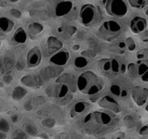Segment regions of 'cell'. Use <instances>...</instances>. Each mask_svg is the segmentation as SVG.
<instances>
[{
    "label": "cell",
    "instance_id": "obj_1",
    "mask_svg": "<svg viewBox=\"0 0 148 139\" xmlns=\"http://www.w3.org/2000/svg\"><path fill=\"white\" fill-rule=\"evenodd\" d=\"M104 87V82L92 71L82 73L77 80V87L82 94L93 95L99 93Z\"/></svg>",
    "mask_w": 148,
    "mask_h": 139
},
{
    "label": "cell",
    "instance_id": "obj_2",
    "mask_svg": "<svg viewBox=\"0 0 148 139\" xmlns=\"http://www.w3.org/2000/svg\"><path fill=\"white\" fill-rule=\"evenodd\" d=\"M105 7L108 15L115 18H124L128 12V7L124 0H107Z\"/></svg>",
    "mask_w": 148,
    "mask_h": 139
},
{
    "label": "cell",
    "instance_id": "obj_3",
    "mask_svg": "<svg viewBox=\"0 0 148 139\" xmlns=\"http://www.w3.org/2000/svg\"><path fill=\"white\" fill-rule=\"evenodd\" d=\"M112 121V118L107 113L102 111H95L89 113L84 118L85 124L94 123L99 126H106L110 124Z\"/></svg>",
    "mask_w": 148,
    "mask_h": 139
},
{
    "label": "cell",
    "instance_id": "obj_4",
    "mask_svg": "<svg viewBox=\"0 0 148 139\" xmlns=\"http://www.w3.org/2000/svg\"><path fill=\"white\" fill-rule=\"evenodd\" d=\"M68 91H69V88L66 85L60 83L50 85L45 89L46 95L53 98H64L67 95Z\"/></svg>",
    "mask_w": 148,
    "mask_h": 139
},
{
    "label": "cell",
    "instance_id": "obj_5",
    "mask_svg": "<svg viewBox=\"0 0 148 139\" xmlns=\"http://www.w3.org/2000/svg\"><path fill=\"white\" fill-rule=\"evenodd\" d=\"M95 16V8L92 5H84L79 13V19L82 24L88 25L93 20Z\"/></svg>",
    "mask_w": 148,
    "mask_h": 139
},
{
    "label": "cell",
    "instance_id": "obj_6",
    "mask_svg": "<svg viewBox=\"0 0 148 139\" xmlns=\"http://www.w3.org/2000/svg\"><path fill=\"white\" fill-rule=\"evenodd\" d=\"M63 46L62 41L55 36H50L47 38L45 45V53L46 55H52L58 52Z\"/></svg>",
    "mask_w": 148,
    "mask_h": 139
},
{
    "label": "cell",
    "instance_id": "obj_7",
    "mask_svg": "<svg viewBox=\"0 0 148 139\" xmlns=\"http://www.w3.org/2000/svg\"><path fill=\"white\" fill-rule=\"evenodd\" d=\"M42 59V53L38 46L32 48L27 54V62L28 67L32 68L39 66L41 64Z\"/></svg>",
    "mask_w": 148,
    "mask_h": 139
},
{
    "label": "cell",
    "instance_id": "obj_8",
    "mask_svg": "<svg viewBox=\"0 0 148 139\" xmlns=\"http://www.w3.org/2000/svg\"><path fill=\"white\" fill-rule=\"evenodd\" d=\"M99 106L102 108L117 113L120 111V106L114 98L110 96H104L99 102Z\"/></svg>",
    "mask_w": 148,
    "mask_h": 139
},
{
    "label": "cell",
    "instance_id": "obj_9",
    "mask_svg": "<svg viewBox=\"0 0 148 139\" xmlns=\"http://www.w3.org/2000/svg\"><path fill=\"white\" fill-rule=\"evenodd\" d=\"M148 96V90L142 89L140 87H136L133 90L132 97L135 102L139 106L144 105L147 100Z\"/></svg>",
    "mask_w": 148,
    "mask_h": 139
},
{
    "label": "cell",
    "instance_id": "obj_10",
    "mask_svg": "<svg viewBox=\"0 0 148 139\" xmlns=\"http://www.w3.org/2000/svg\"><path fill=\"white\" fill-rule=\"evenodd\" d=\"M21 82L25 86L36 88L42 86V81L40 76L37 74H31V75H27L24 76L21 78Z\"/></svg>",
    "mask_w": 148,
    "mask_h": 139
},
{
    "label": "cell",
    "instance_id": "obj_11",
    "mask_svg": "<svg viewBox=\"0 0 148 139\" xmlns=\"http://www.w3.org/2000/svg\"><path fill=\"white\" fill-rule=\"evenodd\" d=\"M70 55L67 51L61 50L54 54L50 58V62L56 66H62L67 63Z\"/></svg>",
    "mask_w": 148,
    "mask_h": 139
},
{
    "label": "cell",
    "instance_id": "obj_12",
    "mask_svg": "<svg viewBox=\"0 0 148 139\" xmlns=\"http://www.w3.org/2000/svg\"><path fill=\"white\" fill-rule=\"evenodd\" d=\"M56 83H60L66 85L72 91H75L77 87V80L75 77L70 74H64L59 76L56 80Z\"/></svg>",
    "mask_w": 148,
    "mask_h": 139
},
{
    "label": "cell",
    "instance_id": "obj_13",
    "mask_svg": "<svg viewBox=\"0 0 148 139\" xmlns=\"http://www.w3.org/2000/svg\"><path fill=\"white\" fill-rule=\"evenodd\" d=\"M147 27V23L146 19L141 17H135L133 18L130 24V28L132 33L138 34L146 29Z\"/></svg>",
    "mask_w": 148,
    "mask_h": 139
},
{
    "label": "cell",
    "instance_id": "obj_14",
    "mask_svg": "<svg viewBox=\"0 0 148 139\" xmlns=\"http://www.w3.org/2000/svg\"><path fill=\"white\" fill-rule=\"evenodd\" d=\"M73 3L70 1H62L56 5L55 14L58 17H62L68 15L72 9Z\"/></svg>",
    "mask_w": 148,
    "mask_h": 139
},
{
    "label": "cell",
    "instance_id": "obj_15",
    "mask_svg": "<svg viewBox=\"0 0 148 139\" xmlns=\"http://www.w3.org/2000/svg\"><path fill=\"white\" fill-rule=\"evenodd\" d=\"M102 30L106 31L108 33H113L115 34L117 33H120L121 30V26L117 22L114 21H108L104 23Z\"/></svg>",
    "mask_w": 148,
    "mask_h": 139
},
{
    "label": "cell",
    "instance_id": "obj_16",
    "mask_svg": "<svg viewBox=\"0 0 148 139\" xmlns=\"http://www.w3.org/2000/svg\"><path fill=\"white\" fill-rule=\"evenodd\" d=\"M45 100L43 97H36L33 98L31 100L27 101L25 104L24 107L27 110H32L38 107L41 104L44 103Z\"/></svg>",
    "mask_w": 148,
    "mask_h": 139
},
{
    "label": "cell",
    "instance_id": "obj_17",
    "mask_svg": "<svg viewBox=\"0 0 148 139\" xmlns=\"http://www.w3.org/2000/svg\"><path fill=\"white\" fill-rule=\"evenodd\" d=\"M27 39V34L23 28H19L13 36V41L17 44L25 43Z\"/></svg>",
    "mask_w": 148,
    "mask_h": 139
},
{
    "label": "cell",
    "instance_id": "obj_18",
    "mask_svg": "<svg viewBox=\"0 0 148 139\" xmlns=\"http://www.w3.org/2000/svg\"><path fill=\"white\" fill-rule=\"evenodd\" d=\"M14 23L6 17H1L0 18V27L3 33H9L12 30Z\"/></svg>",
    "mask_w": 148,
    "mask_h": 139
},
{
    "label": "cell",
    "instance_id": "obj_19",
    "mask_svg": "<svg viewBox=\"0 0 148 139\" xmlns=\"http://www.w3.org/2000/svg\"><path fill=\"white\" fill-rule=\"evenodd\" d=\"M62 71H63V69L59 67H48L44 70V72L42 73V76L44 77L46 76V78H53L58 76Z\"/></svg>",
    "mask_w": 148,
    "mask_h": 139
},
{
    "label": "cell",
    "instance_id": "obj_20",
    "mask_svg": "<svg viewBox=\"0 0 148 139\" xmlns=\"http://www.w3.org/2000/svg\"><path fill=\"white\" fill-rule=\"evenodd\" d=\"M43 26L38 23H32L28 27V33L30 36H36L43 30Z\"/></svg>",
    "mask_w": 148,
    "mask_h": 139
},
{
    "label": "cell",
    "instance_id": "obj_21",
    "mask_svg": "<svg viewBox=\"0 0 148 139\" xmlns=\"http://www.w3.org/2000/svg\"><path fill=\"white\" fill-rule=\"evenodd\" d=\"M27 94V91L22 87H17L14 89L12 98L14 100H21Z\"/></svg>",
    "mask_w": 148,
    "mask_h": 139
},
{
    "label": "cell",
    "instance_id": "obj_22",
    "mask_svg": "<svg viewBox=\"0 0 148 139\" xmlns=\"http://www.w3.org/2000/svg\"><path fill=\"white\" fill-rule=\"evenodd\" d=\"M88 62L84 57H77L75 59V66L78 68H83L86 66Z\"/></svg>",
    "mask_w": 148,
    "mask_h": 139
},
{
    "label": "cell",
    "instance_id": "obj_23",
    "mask_svg": "<svg viewBox=\"0 0 148 139\" xmlns=\"http://www.w3.org/2000/svg\"><path fill=\"white\" fill-rule=\"evenodd\" d=\"M101 63V68L104 71H109L110 70H112V60L110 59H105V60H102Z\"/></svg>",
    "mask_w": 148,
    "mask_h": 139
},
{
    "label": "cell",
    "instance_id": "obj_24",
    "mask_svg": "<svg viewBox=\"0 0 148 139\" xmlns=\"http://www.w3.org/2000/svg\"><path fill=\"white\" fill-rule=\"evenodd\" d=\"M10 129V125L7 120L5 119L1 120V131L3 132H8Z\"/></svg>",
    "mask_w": 148,
    "mask_h": 139
},
{
    "label": "cell",
    "instance_id": "obj_25",
    "mask_svg": "<svg viewBox=\"0 0 148 139\" xmlns=\"http://www.w3.org/2000/svg\"><path fill=\"white\" fill-rule=\"evenodd\" d=\"M110 91L115 96H119L122 95V91L121 90V87L117 86V85H113V86H112L110 88Z\"/></svg>",
    "mask_w": 148,
    "mask_h": 139
},
{
    "label": "cell",
    "instance_id": "obj_26",
    "mask_svg": "<svg viewBox=\"0 0 148 139\" xmlns=\"http://www.w3.org/2000/svg\"><path fill=\"white\" fill-rule=\"evenodd\" d=\"M120 70V66L117 60L115 59H112V71L113 73H118Z\"/></svg>",
    "mask_w": 148,
    "mask_h": 139
},
{
    "label": "cell",
    "instance_id": "obj_27",
    "mask_svg": "<svg viewBox=\"0 0 148 139\" xmlns=\"http://www.w3.org/2000/svg\"><path fill=\"white\" fill-rule=\"evenodd\" d=\"M147 71H148V67L145 64H141L137 68V73L139 75L142 76Z\"/></svg>",
    "mask_w": 148,
    "mask_h": 139
},
{
    "label": "cell",
    "instance_id": "obj_28",
    "mask_svg": "<svg viewBox=\"0 0 148 139\" xmlns=\"http://www.w3.org/2000/svg\"><path fill=\"white\" fill-rule=\"evenodd\" d=\"M85 105L82 102H79L75 106V111L77 113H81L85 109Z\"/></svg>",
    "mask_w": 148,
    "mask_h": 139
},
{
    "label": "cell",
    "instance_id": "obj_29",
    "mask_svg": "<svg viewBox=\"0 0 148 139\" xmlns=\"http://www.w3.org/2000/svg\"><path fill=\"white\" fill-rule=\"evenodd\" d=\"M130 3L132 6L140 7L143 5V0H130Z\"/></svg>",
    "mask_w": 148,
    "mask_h": 139
},
{
    "label": "cell",
    "instance_id": "obj_30",
    "mask_svg": "<svg viewBox=\"0 0 148 139\" xmlns=\"http://www.w3.org/2000/svg\"><path fill=\"white\" fill-rule=\"evenodd\" d=\"M140 134L141 135H148V125L142 127L140 131Z\"/></svg>",
    "mask_w": 148,
    "mask_h": 139
},
{
    "label": "cell",
    "instance_id": "obj_31",
    "mask_svg": "<svg viewBox=\"0 0 148 139\" xmlns=\"http://www.w3.org/2000/svg\"><path fill=\"white\" fill-rule=\"evenodd\" d=\"M142 80H143L144 82L148 81V71H147L146 73L142 75Z\"/></svg>",
    "mask_w": 148,
    "mask_h": 139
},
{
    "label": "cell",
    "instance_id": "obj_32",
    "mask_svg": "<svg viewBox=\"0 0 148 139\" xmlns=\"http://www.w3.org/2000/svg\"><path fill=\"white\" fill-rule=\"evenodd\" d=\"M10 1H18V0H10Z\"/></svg>",
    "mask_w": 148,
    "mask_h": 139
},
{
    "label": "cell",
    "instance_id": "obj_33",
    "mask_svg": "<svg viewBox=\"0 0 148 139\" xmlns=\"http://www.w3.org/2000/svg\"><path fill=\"white\" fill-rule=\"evenodd\" d=\"M146 15L148 16V9L146 10Z\"/></svg>",
    "mask_w": 148,
    "mask_h": 139
}]
</instances>
